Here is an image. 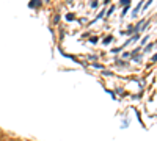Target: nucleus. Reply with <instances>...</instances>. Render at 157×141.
Instances as JSON below:
<instances>
[{
	"label": "nucleus",
	"instance_id": "7ed1b4c3",
	"mask_svg": "<svg viewBox=\"0 0 157 141\" xmlns=\"http://www.w3.org/2000/svg\"><path fill=\"white\" fill-rule=\"evenodd\" d=\"M112 39H113V36H107V38H105V39H104V44H105V46H107L109 43H112Z\"/></svg>",
	"mask_w": 157,
	"mask_h": 141
},
{
	"label": "nucleus",
	"instance_id": "f03ea898",
	"mask_svg": "<svg viewBox=\"0 0 157 141\" xmlns=\"http://www.w3.org/2000/svg\"><path fill=\"white\" fill-rule=\"evenodd\" d=\"M141 5H143V2H140V3H138V6H137V8L132 11V16H137V14H138V9L141 8Z\"/></svg>",
	"mask_w": 157,
	"mask_h": 141
},
{
	"label": "nucleus",
	"instance_id": "6e6552de",
	"mask_svg": "<svg viewBox=\"0 0 157 141\" xmlns=\"http://www.w3.org/2000/svg\"><path fill=\"white\" fill-rule=\"evenodd\" d=\"M152 61H157V54H155V55L152 57Z\"/></svg>",
	"mask_w": 157,
	"mask_h": 141
},
{
	"label": "nucleus",
	"instance_id": "0eeeda50",
	"mask_svg": "<svg viewBox=\"0 0 157 141\" xmlns=\"http://www.w3.org/2000/svg\"><path fill=\"white\" fill-rule=\"evenodd\" d=\"M90 41H91V43H93V44H96V43H98V38H91V39H90Z\"/></svg>",
	"mask_w": 157,
	"mask_h": 141
},
{
	"label": "nucleus",
	"instance_id": "423d86ee",
	"mask_svg": "<svg viewBox=\"0 0 157 141\" xmlns=\"http://www.w3.org/2000/svg\"><path fill=\"white\" fill-rule=\"evenodd\" d=\"M91 6H93V8H98V2H96V0H94V2H91Z\"/></svg>",
	"mask_w": 157,
	"mask_h": 141
},
{
	"label": "nucleus",
	"instance_id": "20e7f679",
	"mask_svg": "<svg viewBox=\"0 0 157 141\" xmlns=\"http://www.w3.org/2000/svg\"><path fill=\"white\" fill-rule=\"evenodd\" d=\"M120 3L124 5V6H129V0H120Z\"/></svg>",
	"mask_w": 157,
	"mask_h": 141
},
{
	"label": "nucleus",
	"instance_id": "39448f33",
	"mask_svg": "<svg viewBox=\"0 0 157 141\" xmlns=\"http://www.w3.org/2000/svg\"><path fill=\"white\" fill-rule=\"evenodd\" d=\"M66 19H68V20H72V19H74V14H68Z\"/></svg>",
	"mask_w": 157,
	"mask_h": 141
},
{
	"label": "nucleus",
	"instance_id": "f257e3e1",
	"mask_svg": "<svg viewBox=\"0 0 157 141\" xmlns=\"http://www.w3.org/2000/svg\"><path fill=\"white\" fill-rule=\"evenodd\" d=\"M41 5H43L41 0H32L30 2V8H41Z\"/></svg>",
	"mask_w": 157,
	"mask_h": 141
}]
</instances>
